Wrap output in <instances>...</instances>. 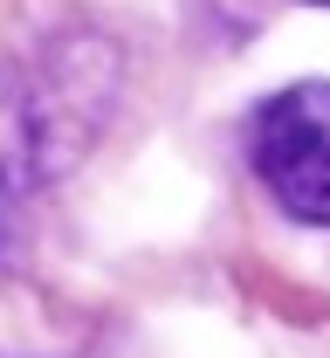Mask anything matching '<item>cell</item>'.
Returning <instances> with one entry per match:
<instances>
[{
  "instance_id": "6da1fadb",
  "label": "cell",
  "mask_w": 330,
  "mask_h": 358,
  "mask_svg": "<svg viewBox=\"0 0 330 358\" xmlns=\"http://www.w3.org/2000/svg\"><path fill=\"white\" fill-rule=\"evenodd\" d=\"M248 159L289 221L330 227V83L276 90L248 124Z\"/></svg>"
},
{
  "instance_id": "7a4b0ae2",
  "label": "cell",
  "mask_w": 330,
  "mask_h": 358,
  "mask_svg": "<svg viewBox=\"0 0 330 358\" xmlns=\"http://www.w3.org/2000/svg\"><path fill=\"white\" fill-rule=\"evenodd\" d=\"M310 7H330V0H310Z\"/></svg>"
}]
</instances>
